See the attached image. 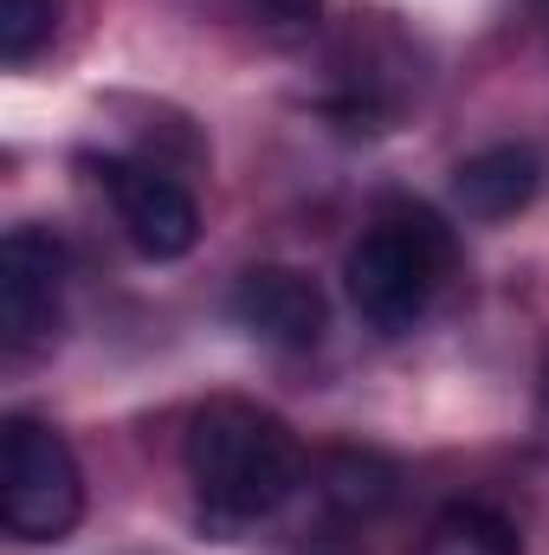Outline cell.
Returning <instances> with one entry per match:
<instances>
[{"instance_id":"obj_1","label":"cell","mask_w":549,"mask_h":555,"mask_svg":"<svg viewBox=\"0 0 549 555\" xmlns=\"http://www.w3.org/2000/svg\"><path fill=\"white\" fill-rule=\"evenodd\" d=\"M181 459H188V485H194L201 511L227 530L272 517L304 478L297 433L278 414L253 408V401H233V395L194 408Z\"/></svg>"},{"instance_id":"obj_2","label":"cell","mask_w":549,"mask_h":555,"mask_svg":"<svg viewBox=\"0 0 549 555\" xmlns=\"http://www.w3.org/2000/svg\"><path fill=\"white\" fill-rule=\"evenodd\" d=\"M446 266H452L446 227L426 207H388L349 246L343 284H349V304L362 310V323L382 330V336H395V330H408L413 317L433 304Z\"/></svg>"},{"instance_id":"obj_3","label":"cell","mask_w":549,"mask_h":555,"mask_svg":"<svg viewBox=\"0 0 549 555\" xmlns=\"http://www.w3.org/2000/svg\"><path fill=\"white\" fill-rule=\"evenodd\" d=\"M85 517V472L46 420L13 414L0 433V524L20 543H59Z\"/></svg>"},{"instance_id":"obj_4","label":"cell","mask_w":549,"mask_h":555,"mask_svg":"<svg viewBox=\"0 0 549 555\" xmlns=\"http://www.w3.org/2000/svg\"><path fill=\"white\" fill-rule=\"evenodd\" d=\"M413 98V59L395 39V26L362 20L349 26L343 52L330 59V117L343 130H388L401 117V104Z\"/></svg>"},{"instance_id":"obj_5","label":"cell","mask_w":549,"mask_h":555,"mask_svg":"<svg viewBox=\"0 0 549 555\" xmlns=\"http://www.w3.org/2000/svg\"><path fill=\"white\" fill-rule=\"evenodd\" d=\"M98 181H104V194H111V207H117V220H124V233H130V246H137L142 259H181V253H194L201 207H194V194L162 162H124V155H111V162H98Z\"/></svg>"},{"instance_id":"obj_6","label":"cell","mask_w":549,"mask_h":555,"mask_svg":"<svg viewBox=\"0 0 549 555\" xmlns=\"http://www.w3.org/2000/svg\"><path fill=\"white\" fill-rule=\"evenodd\" d=\"M59 291H65V246L46 227H13L0 246V330L13 356H33L59 336Z\"/></svg>"},{"instance_id":"obj_7","label":"cell","mask_w":549,"mask_h":555,"mask_svg":"<svg viewBox=\"0 0 549 555\" xmlns=\"http://www.w3.org/2000/svg\"><path fill=\"white\" fill-rule=\"evenodd\" d=\"M233 317H240V330H253L272 349H317L323 323H330L323 291L291 266H253L233 284Z\"/></svg>"},{"instance_id":"obj_8","label":"cell","mask_w":549,"mask_h":555,"mask_svg":"<svg viewBox=\"0 0 549 555\" xmlns=\"http://www.w3.org/2000/svg\"><path fill=\"white\" fill-rule=\"evenodd\" d=\"M401 491V472L395 459L369 452V446H330L310 459V498L336 517V524H369L395 504Z\"/></svg>"},{"instance_id":"obj_9","label":"cell","mask_w":549,"mask_h":555,"mask_svg":"<svg viewBox=\"0 0 549 555\" xmlns=\"http://www.w3.org/2000/svg\"><path fill=\"white\" fill-rule=\"evenodd\" d=\"M537 188H544V162L524 142H491L452 168V194L472 220H511L537 201Z\"/></svg>"},{"instance_id":"obj_10","label":"cell","mask_w":549,"mask_h":555,"mask_svg":"<svg viewBox=\"0 0 549 555\" xmlns=\"http://www.w3.org/2000/svg\"><path fill=\"white\" fill-rule=\"evenodd\" d=\"M413 555H524V543H518V530H511L498 511H485V504H452V511H439V517L426 524V537H420Z\"/></svg>"},{"instance_id":"obj_11","label":"cell","mask_w":549,"mask_h":555,"mask_svg":"<svg viewBox=\"0 0 549 555\" xmlns=\"http://www.w3.org/2000/svg\"><path fill=\"white\" fill-rule=\"evenodd\" d=\"M65 20V0H0V59L26 65Z\"/></svg>"},{"instance_id":"obj_12","label":"cell","mask_w":549,"mask_h":555,"mask_svg":"<svg viewBox=\"0 0 549 555\" xmlns=\"http://www.w3.org/2000/svg\"><path fill=\"white\" fill-rule=\"evenodd\" d=\"M220 7H233L253 33H266L278 46L310 39L317 33V13H323V0H220Z\"/></svg>"},{"instance_id":"obj_13","label":"cell","mask_w":549,"mask_h":555,"mask_svg":"<svg viewBox=\"0 0 549 555\" xmlns=\"http://www.w3.org/2000/svg\"><path fill=\"white\" fill-rule=\"evenodd\" d=\"M297 555H356L349 543H310V550H297Z\"/></svg>"},{"instance_id":"obj_14","label":"cell","mask_w":549,"mask_h":555,"mask_svg":"<svg viewBox=\"0 0 549 555\" xmlns=\"http://www.w3.org/2000/svg\"><path fill=\"white\" fill-rule=\"evenodd\" d=\"M544 401H549V375H544Z\"/></svg>"}]
</instances>
